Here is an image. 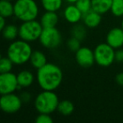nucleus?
Here are the masks:
<instances>
[{"label":"nucleus","mask_w":123,"mask_h":123,"mask_svg":"<svg viewBox=\"0 0 123 123\" xmlns=\"http://www.w3.org/2000/svg\"><path fill=\"white\" fill-rule=\"evenodd\" d=\"M36 80L43 90L55 91L63 81V72L56 64L47 62L42 67L37 69Z\"/></svg>","instance_id":"1"},{"label":"nucleus","mask_w":123,"mask_h":123,"mask_svg":"<svg viewBox=\"0 0 123 123\" xmlns=\"http://www.w3.org/2000/svg\"><path fill=\"white\" fill-rule=\"evenodd\" d=\"M33 50L29 42L24 40L13 41L7 50V57L14 65H24L29 62Z\"/></svg>","instance_id":"2"},{"label":"nucleus","mask_w":123,"mask_h":123,"mask_svg":"<svg viewBox=\"0 0 123 123\" xmlns=\"http://www.w3.org/2000/svg\"><path fill=\"white\" fill-rule=\"evenodd\" d=\"M59 97L55 91L43 90L34 99V108L39 113L52 114L57 110Z\"/></svg>","instance_id":"3"},{"label":"nucleus","mask_w":123,"mask_h":123,"mask_svg":"<svg viewBox=\"0 0 123 123\" xmlns=\"http://www.w3.org/2000/svg\"><path fill=\"white\" fill-rule=\"evenodd\" d=\"M13 5V15L22 22L36 20L39 15V6L34 0H16Z\"/></svg>","instance_id":"4"},{"label":"nucleus","mask_w":123,"mask_h":123,"mask_svg":"<svg viewBox=\"0 0 123 123\" xmlns=\"http://www.w3.org/2000/svg\"><path fill=\"white\" fill-rule=\"evenodd\" d=\"M43 29L40 22L36 20L25 21L18 27V36L25 41L33 42L39 39Z\"/></svg>","instance_id":"5"},{"label":"nucleus","mask_w":123,"mask_h":123,"mask_svg":"<svg viewBox=\"0 0 123 123\" xmlns=\"http://www.w3.org/2000/svg\"><path fill=\"white\" fill-rule=\"evenodd\" d=\"M116 50L106 42L100 43L94 49L96 63L100 67H107L115 62Z\"/></svg>","instance_id":"6"},{"label":"nucleus","mask_w":123,"mask_h":123,"mask_svg":"<svg viewBox=\"0 0 123 123\" xmlns=\"http://www.w3.org/2000/svg\"><path fill=\"white\" fill-rule=\"evenodd\" d=\"M39 41L44 48L55 49L62 43L61 33L56 27L44 28Z\"/></svg>","instance_id":"7"},{"label":"nucleus","mask_w":123,"mask_h":123,"mask_svg":"<svg viewBox=\"0 0 123 123\" xmlns=\"http://www.w3.org/2000/svg\"><path fill=\"white\" fill-rule=\"evenodd\" d=\"M23 102L14 93L0 95V110L7 114H13L21 109Z\"/></svg>","instance_id":"8"},{"label":"nucleus","mask_w":123,"mask_h":123,"mask_svg":"<svg viewBox=\"0 0 123 123\" xmlns=\"http://www.w3.org/2000/svg\"><path fill=\"white\" fill-rule=\"evenodd\" d=\"M18 89L16 74L12 72L0 73V95L14 93Z\"/></svg>","instance_id":"9"},{"label":"nucleus","mask_w":123,"mask_h":123,"mask_svg":"<svg viewBox=\"0 0 123 123\" xmlns=\"http://www.w3.org/2000/svg\"><path fill=\"white\" fill-rule=\"evenodd\" d=\"M75 61L81 67H91L96 62L94 55V50H91L87 46H81L77 51H75Z\"/></svg>","instance_id":"10"},{"label":"nucleus","mask_w":123,"mask_h":123,"mask_svg":"<svg viewBox=\"0 0 123 123\" xmlns=\"http://www.w3.org/2000/svg\"><path fill=\"white\" fill-rule=\"evenodd\" d=\"M105 42L115 50L123 46V30L122 27H114L108 31L105 37Z\"/></svg>","instance_id":"11"},{"label":"nucleus","mask_w":123,"mask_h":123,"mask_svg":"<svg viewBox=\"0 0 123 123\" xmlns=\"http://www.w3.org/2000/svg\"><path fill=\"white\" fill-rule=\"evenodd\" d=\"M63 14L65 20L72 25L80 23L82 20L83 17V14L80 11V9L76 7L75 4L67 5L64 9Z\"/></svg>","instance_id":"12"},{"label":"nucleus","mask_w":123,"mask_h":123,"mask_svg":"<svg viewBox=\"0 0 123 123\" xmlns=\"http://www.w3.org/2000/svg\"><path fill=\"white\" fill-rule=\"evenodd\" d=\"M102 21V14L91 9V11L84 14L82 17V22L87 28L95 29L100 25Z\"/></svg>","instance_id":"13"},{"label":"nucleus","mask_w":123,"mask_h":123,"mask_svg":"<svg viewBox=\"0 0 123 123\" xmlns=\"http://www.w3.org/2000/svg\"><path fill=\"white\" fill-rule=\"evenodd\" d=\"M40 24L43 28L56 27L59 23V15L57 12L45 11L40 18Z\"/></svg>","instance_id":"14"},{"label":"nucleus","mask_w":123,"mask_h":123,"mask_svg":"<svg viewBox=\"0 0 123 123\" xmlns=\"http://www.w3.org/2000/svg\"><path fill=\"white\" fill-rule=\"evenodd\" d=\"M17 81H18V89L28 88L34 84V75L29 70L20 71L17 74Z\"/></svg>","instance_id":"15"},{"label":"nucleus","mask_w":123,"mask_h":123,"mask_svg":"<svg viewBox=\"0 0 123 123\" xmlns=\"http://www.w3.org/2000/svg\"><path fill=\"white\" fill-rule=\"evenodd\" d=\"M29 62H30L31 66L34 68L39 69L42 67L47 63V58H46L45 54L42 52L41 51H33L32 55L29 59Z\"/></svg>","instance_id":"16"},{"label":"nucleus","mask_w":123,"mask_h":123,"mask_svg":"<svg viewBox=\"0 0 123 123\" xmlns=\"http://www.w3.org/2000/svg\"><path fill=\"white\" fill-rule=\"evenodd\" d=\"M112 0H91L92 10L100 14H105L111 11Z\"/></svg>","instance_id":"17"},{"label":"nucleus","mask_w":123,"mask_h":123,"mask_svg":"<svg viewBox=\"0 0 123 123\" xmlns=\"http://www.w3.org/2000/svg\"><path fill=\"white\" fill-rule=\"evenodd\" d=\"M14 14V5L12 1L0 0V15L7 19Z\"/></svg>","instance_id":"18"},{"label":"nucleus","mask_w":123,"mask_h":123,"mask_svg":"<svg viewBox=\"0 0 123 123\" xmlns=\"http://www.w3.org/2000/svg\"><path fill=\"white\" fill-rule=\"evenodd\" d=\"M74 110V105L70 100H64L59 102L58 107H57V111L62 116H70Z\"/></svg>","instance_id":"19"},{"label":"nucleus","mask_w":123,"mask_h":123,"mask_svg":"<svg viewBox=\"0 0 123 123\" xmlns=\"http://www.w3.org/2000/svg\"><path fill=\"white\" fill-rule=\"evenodd\" d=\"M2 36L7 41H14L18 36V27L13 24L6 25L2 31Z\"/></svg>","instance_id":"20"},{"label":"nucleus","mask_w":123,"mask_h":123,"mask_svg":"<svg viewBox=\"0 0 123 123\" xmlns=\"http://www.w3.org/2000/svg\"><path fill=\"white\" fill-rule=\"evenodd\" d=\"M41 5L45 11L57 12L62 8L64 0H40Z\"/></svg>","instance_id":"21"},{"label":"nucleus","mask_w":123,"mask_h":123,"mask_svg":"<svg viewBox=\"0 0 123 123\" xmlns=\"http://www.w3.org/2000/svg\"><path fill=\"white\" fill-rule=\"evenodd\" d=\"M86 28L87 27L84 24L83 25L80 23L74 24L71 30V36L73 37L79 39L80 41H83V40H85V38L86 37V35H87V30H86Z\"/></svg>","instance_id":"22"},{"label":"nucleus","mask_w":123,"mask_h":123,"mask_svg":"<svg viewBox=\"0 0 123 123\" xmlns=\"http://www.w3.org/2000/svg\"><path fill=\"white\" fill-rule=\"evenodd\" d=\"M110 12L117 18L123 17V0H112Z\"/></svg>","instance_id":"23"},{"label":"nucleus","mask_w":123,"mask_h":123,"mask_svg":"<svg viewBox=\"0 0 123 123\" xmlns=\"http://www.w3.org/2000/svg\"><path fill=\"white\" fill-rule=\"evenodd\" d=\"M13 65L14 64L8 57L7 58H2V59L0 60V73L11 72Z\"/></svg>","instance_id":"24"},{"label":"nucleus","mask_w":123,"mask_h":123,"mask_svg":"<svg viewBox=\"0 0 123 123\" xmlns=\"http://www.w3.org/2000/svg\"><path fill=\"white\" fill-rule=\"evenodd\" d=\"M74 4L76 5L80 11L84 14L87 12L91 11L92 9V5H91V0H78Z\"/></svg>","instance_id":"25"},{"label":"nucleus","mask_w":123,"mask_h":123,"mask_svg":"<svg viewBox=\"0 0 123 123\" xmlns=\"http://www.w3.org/2000/svg\"><path fill=\"white\" fill-rule=\"evenodd\" d=\"M66 45H67L68 49L70 50V51L75 52V51H77L81 47V41H80L77 38L71 36V37L67 41Z\"/></svg>","instance_id":"26"},{"label":"nucleus","mask_w":123,"mask_h":123,"mask_svg":"<svg viewBox=\"0 0 123 123\" xmlns=\"http://www.w3.org/2000/svg\"><path fill=\"white\" fill-rule=\"evenodd\" d=\"M53 118L50 116V114L39 113L35 119L36 123H53Z\"/></svg>","instance_id":"27"},{"label":"nucleus","mask_w":123,"mask_h":123,"mask_svg":"<svg viewBox=\"0 0 123 123\" xmlns=\"http://www.w3.org/2000/svg\"><path fill=\"white\" fill-rule=\"evenodd\" d=\"M115 61L119 62V63H123V49H122V47L116 50Z\"/></svg>","instance_id":"28"},{"label":"nucleus","mask_w":123,"mask_h":123,"mask_svg":"<svg viewBox=\"0 0 123 123\" xmlns=\"http://www.w3.org/2000/svg\"><path fill=\"white\" fill-rule=\"evenodd\" d=\"M20 96V99H21L22 102L23 103H29L31 100V99H32V96H31V94H29V92H27V91H25V92H23L21 94L19 95Z\"/></svg>","instance_id":"29"},{"label":"nucleus","mask_w":123,"mask_h":123,"mask_svg":"<svg viewBox=\"0 0 123 123\" xmlns=\"http://www.w3.org/2000/svg\"><path fill=\"white\" fill-rule=\"evenodd\" d=\"M115 80H116V83H117L118 85L123 86V72H119V73H117V75H116Z\"/></svg>","instance_id":"30"},{"label":"nucleus","mask_w":123,"mask_h":123,"mask_svg":"<svg viewBox=\"0 0 123 123\" xmlns=\"http://www.w3.org/2000/svg\"><path fill=\"white\" fill-rule=\"evenodd\" d=\"M6 25V21H5V18H3V16L0 15V33H2L3 28Z\"/></svg>","instance_id":"31"},{"label":"nucleus","mask_w":123,"mask_h":123,"mask_svg":"<svg viewBox=\"0 0 123 123\" xmlns=\"http://www.w3.org/2000/svg\"><path fill=\"white\" fill-rule=\"evenodd\" d=\"M78 0H64V2L67 3L68 4H74Z\"/></svg>","instance_id":"32"},{"label":"nucleus","mask_w":123,"mask_h":123,"mask_svg":"<svg viewBox=\"0 0 123 123\" xmlns=\"http://www.w3.org/2000/svg\"><path fill=\"white\" fill-rule=\"evenodd\" d=\"M121 27L122 28V30H123V19H122V24H121Z\"/></svg>","instance_id":"33"},{"label":"nucleus","mask_w":123,"mask_h":123,"mask_svg":"<svg viewBox=\"0 0 123 123\" xmlns=\"http://www.w3.org/2000/svg\"><path fill=\"white\" fill-rule=\"evenodd\" d=\"M2 58H3V57H2V54H1V52H0V60L2 59Z\"/></svg>","instance_id":"34"},{"label":"nucleus","mask_w":123,"mask_h":123,"mask_svg":"<svg viewBox=\"0 0 123 123\" xmlns=\"http://www.w3.org/2000/svg\"><path fill=\"white\" fill-rule=\"evenodd\" d=\"M8 1H13V0H8Z\"/></svg>","instance_id":"35"}]
</instances>
